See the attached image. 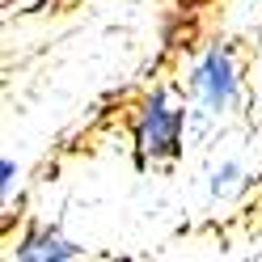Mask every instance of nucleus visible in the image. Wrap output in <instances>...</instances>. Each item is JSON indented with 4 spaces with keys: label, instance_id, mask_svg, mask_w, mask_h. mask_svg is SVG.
<instances>
[{
    "label": "nucleus",
    "instance_id": "1",
    "mask_svg": "<svg viewBox=\"0 0 262 262\" xmlns=\"http://www.w3.org/2000/svg\"><path fill=\"white\" fill-rule=\"evenodd\" d=\"M173 131H178V114L152 106L148 127H144V144H148L152 152H169V148H173Z\"/></svg>",
    "mask_w": 262,
    "mask_h": 262
},
{
    "label": "nucleus",
    "instance_id": "2",
    "mask_svg": "<svg viewBox=\"0 0 262 262\" xmlns=\"http://www.w3.org/2000/svg\"><path fill=\"white\" fill-rule=\"evenodd\" d=\"M203 80L211 85V102H224V93H228V63L220 59V55H211L207 59V68H203Z\"/></svg>",
    "mask_w": 262,
    "mask_h": 262
},
{
    "label": "nucleus",
    "instance_id": "3",
    "mask_svg": "<svg viewBox=\"0 0 262 262\" xmlns=\"http://www.w3.org/2000/svg\"><path fill=\"white\" fill-rule=\"evenodd\" d=\"M0 173H5V178H0V186L9 190V182H13V161H5V165H0Z\"/></svg>",
    "mask_w": 262,
    "mask_h": 262
}]
</instances>
